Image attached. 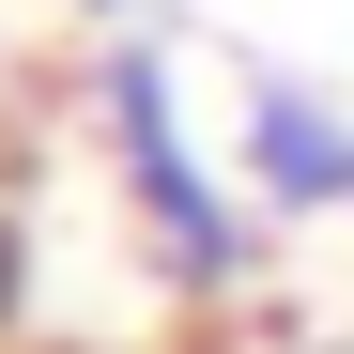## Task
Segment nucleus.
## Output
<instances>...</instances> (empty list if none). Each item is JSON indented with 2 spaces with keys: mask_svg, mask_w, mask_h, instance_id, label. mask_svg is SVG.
Masks as SVG:
<instances>
[{
  "mask_svg": "<svg viewBox=\"0 0 354 354\" xmlns=\"http://www.w3.org/2000/svg\"><path fill=\"white\" fill-rule=\"evenodd\" d=\"M93 124H108V169H124V216L154 231V262L185 277V292H247L262 231H247V201L216 185V154L185 139L169 46H108V62H93Z\"/></svg>",
  "mask_w": 354,
  "mask_h": 354,
  "instance_id": "f257e3e1",
  "label": "nucleus"
},
{
  "mask_svg": "<svg viewBox=\"0 0 354 354\" xmlns=\"http://www.w3.org/2000/svg\"><path fill=\"white\" fill-rule=\"evenodd\" d=\"M77 16H139V0H77Z\"/></svg>",
  "mask_w": 354,
  "mask_h": 354,
  "instance_id": "7ed1b4c3",
  "label": "nucleus"
},
{
  "mask_svg": "<svg viewBox=\"0 0 354 354\" xmlns=\"http://www.w3.org/2000/svg\"><path fill=\"white\" fill-rule=\"evenodd\" d=\"M247 185L277 216H354V108L308 77H247Z\"/></svg>",
  "mask_w": 354,
  "mask_h": 354,
  "instance_id": "f03ea898",
  "label": "nucleus"
},
{
  "mask_svg": "<svg viewBox=\"0 0 354 354\" xmlns=\"http://www.w3.org/2000/svg\"><path fill=\"white\" fill-rule=\"evenodd\" d=\"M277 354H324V339H277Z\"/></svg>",
  "mask_w": 354,
  "mask_h": 354,
  "instance_id": "20e7f679",
  "label": "nucleus"
}]
</instances>
